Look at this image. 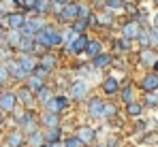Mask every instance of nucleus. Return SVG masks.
Segmentation results:
<instances>
[{"instance_id":"obj_1","label":"nucleus","mask_w":158,"mask_h":147,"mask_svg":"<svg viewBox=\"0 0 158 147\" xmlns=\"http://www.w3.org/2000/svg\"><path fill=\"white\" fill-rule=\"evenodd\" d=\"M34 41L39 43V45H43V47H58V45H62V41H64V36H62V32L60 30H56L52 26H45L41 32H36L34 34Z\"/></svg>"},{"instance_id":"obj_2","label":"nucleus","mask_w":158,"mask_h":147,"mask_svg":"<svg viewBox=\"0 0 158 147\" xmlns=\"http://www.w3.org/2000/svg\"><path fill=\"white\" fill-rule=\"evenodd\" d=\"M88 92H90V83L85 79H75L69 85V98L71 100H83V98H88Z\"/></svg>"},{"instance_id":"obj_3","label":"nucleus","mask_w":158,"mask_h":147,"mask_svg":"<svg viewBox=\"0 0 158 147\" xmlns=\"http://www.w3.org/2000/svg\"><path fill=\"white\" fill-rule=\"evenodd\" d=\"M45 26H47V24H45L41 17H28L26 24L22 26V30H19V32H22L24 36H34V34H36V32H41Z\"/></svg>"},{"instance_id":"obj_4","label":"nucleus","mask_w":158,"mask_h":147,"mask_svg":"<svg viewBox=\"0 0 158 147\" xmlns=\"http://www.w3.org/2000/svg\"><path fill=\"white\" fill-rule=\"evenodd\" d=\"M60 22H75L79 19V2H69L62 6V13L58 15Z\"/></svg>"},{"instance_id":"obj_5","label":"nucleus","mask_w":158,"mask_h":147,"mask_svg":"<svg viewBox=\"0 0 158 147\" xmlns=\"http://www.w3.org/2000/svg\"><path fill=\"white\" fill-rule=\"evenodd\" d=\"M141 30H143V26L139 24V22H135V19H131V22H126L124 28H122V36L128 39V41H135L141 34Z\"/></svg>"},{"instance_id":"obj_6","label":"nucleus","mask_w":158,"mask_h":147,"mask_svg":"<svg viewBox=\"0 0 158 147\" xmlns=\"http://www.w3.org/2000/svg\"><path fill=\"white\" fill-rule=\"evenodd\" d=\"M17 62H19V66H22L28 75H32L34 68L39 66V60H36L32 53H19V55H17Z\"/></svg>"},{"instance_id":"obj_7","label":"nucleus","mask_w":158,"mask_h":147,"mask_svg":"<svg viewBox=\"0 0 158 147\" xmlns=\"http://www.w3.org/2000/svg\"><path fill=\"white\" fill-rule=\"evenodd\" d=\"M4 24L9 26V30H22V26L26 24V15L24 13H6Z\"/></svg>"},{"instance_id":"obj_8","label":"nucleus","mask_w":158,"mask_h":147,"mask_svg":"<svg viewBox=\"0 0 158 147\" xmlns=\"http://www.w3.org/2000/svg\"><path fill=\"white\" fill-rule=\"evenodd\" d=\"M103 107H105V100L98 96H92L88 100V115L90 117H103Z\"/></svg>"},{"instance_id":"obj_9","label":"nucleus","mask_w":158,"mask_h":147,"mask_svg":"<svg viewBox=\"0 0 158 147\" xmlns=\"http://www.w3.org/2000/svg\"><path fill=\"white\" fill-rule=\"evenodd\" d=\"M66 104H69V96H62V94H60V96H53L49 102H45L43 107H45V111H52V113H60V111H62V109H64Z\"/></svg>"},{"instance_id":"obj_10","label":"nucleus","mask_w":158,"mask_h":147,"mask_svg":"<svg viewBox=\"0 0 158 147\" xmlns=\"http://www.w3.org/2000/svg\"><path fill=\"white\" fill-rule=\"evenodd\" d=\"M17 94L15 92H0V109L2 111H15Z\"/></svg>"},{"instance_id":"obj_11","label":"nucleus","mask_w":158,"mask_h":147,"mask_svg":"<svg viewBox=\"0 0 158 147\" xmlns=\"http://www.w3.org/2000/svg\"><path fill=\"white\" fill-rule=\"evenodd\" d=\"M15 94H17V100H19L22 104H26L28 109H30V107H32V104L36 102V94H34V92H32L30 88H19V90H17Z\"/></svg>"},{"instance_id":"obj_12","label":"nucleus","mask_w":158,"mask_h":147,"mask_svg":"<svg viewBox=\"0 0 158 147\" xmlns=\"http://www.w3.org/2000/svg\"><path fill=\"white\" fill-rule=\"evenodd\" d=\"M141 88L145 92H158V73H148L143 79H141Z\"/></svg>"},{"instance_id":"obj_13","label":"nucleus","mask_w":158,"mask_h":147,"mask_svg":"<svg viewBox=\"0 0 158 147\" xmlns=\"http://www.w3.org/2000/svg\"><path fill=\"white\" fill-rule=\"evenodd\" d=\"M156 60H158V55H156V51H154L152 47H150V49H141V51H139V62H141L143 66H152V68H154Z\"/></svg>"},{"instance_id":"obj_14","label":"nucleus","mask_w":158,"mask_h":147,"mask_svg":"<svg viewBox=\"0 0 158 147\" xmlns=\"http://www.w3.org/2000/svg\"><path fill=\"white\" fill-rule=\"evenodd\" d=\"M6 66H9L11 77H13V79H17V81H22V79H28V77H30V75L19 66V62H17V60H9V62H6Z\"/></svg>"},{"instance_id":"obj_15","label":"nucleus","mask_w":158,"mask_h":147,"mask_svg":"<svg viewBox=\"0 0 158 147\" xmlns=\"http://www.w3.org/2000/svg\"><path fill=\"white\" fill-rule=\"evenodd\" d=\"M75 137H79L85 145H90V143H94V139H96V132H94V128L92 126H79L77 128V134Z\"/></svg>"},{"instance_id":"obj_16","label":"nucleus","mask_w":158,"mask_h":147,"mask_svg":"<svg viewBox=\"0 0 158 147\" xmlns=\"http://www.w3.org/2000/svg\"><path fill=\"white\" fill-rule=\"evenodd\" d=\"M24 143H26V137H24V130H22V128L6 134V145L9 147H22Z\"/></svg>"},{"instance_id":"obj_17","label":"nucleus","mask_w":158,"mask_h":147,"mask_svg":"<svg viewBox=\"0 0 158 147\" xmlns=\"http://www.w3.org/2000/svg\"><path fill=\"white\" fill-rule=\"evenodd\" d=\"M22 39H24V34H22L19 30H9V32L4 34V45H6V47L17 49V47H19V43H22Z\"/></svg>"},{"instance_id":"obj_18","label":"nucleus","mask_w":158,"mask_h":147,"mask_svg":"<svg viewBox=\"0 0 158 147\" xmlns=\"http://www.w3.org/2000/svg\"><path fill=\"white\" fill-rule=\"evenodd\" d=\"M88 43H90V39H88V36H83V34H79L77 41H75L71 47H64V49H66V53H85Z\"/></svg>"},{"instance_id":"obj_19","label":"nucleus","mask_w":158,"mask_h":147,"mask_svg":"<svg viewBox=\"0 0 158 147\" xmlns=\"http://www.w3.org/2000/svg\"><path fill=\"white\" fill-rule=\"evenodd\" d=\"M39 66H43L47 73H52L53 68L58 66V58H56L53 53H49V51H47V53H43V55L39 58Z\"/></svg>"},{"instance_id":"obj_20","label":"nucleus","mask_w":158,"mask_h":147,"mask_svg":"<svg viewBox=\"0 0 158 147\" xmlns=\"http://www.w3.org/2000/svg\"><path fill=\"white\" fill-rule=\"evenodd\" d=\"M101 88H103V92H105L107 96H111V94H115L120 90V81L115 77H105L103 83H101Z\"/></svg>"},{"instance_id":"obj_21","label":"nucleus","mask_w":158,"mask_h":147,"mask_svg":"<svg viewBox=\"0 0 158 147\" xmlns=\"http://www.w3.org/2000/svg\"><path fill=\"white\" fill-rule=\"evenodd\" d=\"M41 124H43L45 128H58V126H60V115H58V113H52V111H45V113L41 115Z\"/></svg>"},{"instance_id":"obj_22","label":"nucleus","mask_w":158,"mask_h":147,"mask_svg":"<svg viewBox=\"0 0 158 147\" xmlns=\"http://www.w3.org/2000/svg\"><path fill=\"white\" fill-rule=\"evenodd\" d=\"M111 64H113V58H111L109 53H98V55L92 60V66L98 68V71H101V68H107V66H111Z\"/></svg>"},{"instance_id":"obj_23","label":"nucleus","mask_w":158,"mask_h":147,"mask_svg":"<svg viewBox=\"0 0 158 147\" xmlns=\"http://www.w3.org/2000/svg\"><path fill=\"white\" fill-rule=\"evenodd\" d=\"M45 143H58L60 139H62V130H60V126L58 128H45Z\"/></svg>"},{"instance_id":"obj_24","label":"nucleus","mask_w":158,"mask_h":147,"mask_svg":"<svg viewBox=\"0 0 158 147\" xmlns=\"http://www.w3.org/2000/svg\"><path fill=\"white\" fill-rule=\"evenodd\" d=\"M28 145L30 147H45V134H43L41 130L28 134Z\"/></svg>"},{"instance_id":"obj_25","label":"nucleus","mask_w":158,"mask_h":147,"mask_svg":"<svg viewBox=\"0 0 158 147\" xmlns=\"http://www.w3.org/2000/svg\"><path fill=\"white\" fill-rule=\"evenodd\" d=\"M98 53H103V45H101V41H90L88 47H85V55H88L90 60H94Z\"/></svg>"},{"instance_id":"obj_26","label":"nucleus","mask_w":158,"mask_h":147,"mask_svg":"<svg viewBox=\"0 0 158 147\" xmlns=\"http://www.w3.org/2000/svg\"><path fill=\"white\" fill-rule=\"evenodd\" d=\"M15 122L19 124V128H24L30 122H34V115H32V111H17L15 113Z\"/></svg>"},{"instance_id":"obj_27","label":"nucleus","mask_w":158,"mask_h":147,"mask_svg":"<svg viewBox=\"0 0 158 147\" xmlns=\"http://www.w3.org/2000/svg\"><path fill=\"white\" fill-rule=\"evenodd\" d=\"M26 88H30V90L36 94L39 90L45 88V79H41V77H36V75H30V77H28V85H26Z\"/></svg>"},{"instance_id":"obj_28","label":"nucleus","mask_w":158,"mask_h":147,"mask_svg":"<svg viewBox=\"0 0 158 147\" xmlns=\"http://www.w3.org/2000/svg\"><path fill=\"white\" fill-rule=\"evenodd\" d=\"M143 107L145 104H141V102H131V104H126V115H131V117H139L141 113H143Z\"/></svg>"},{"instance_id":"obj_29","label":"nucleus","mask_w":158,"mask_h":147,"mask_svg":"<svg viewBox=\"0 0 158 147\" xmlns=\"http://www.w3.org/2000/svg\"><path fill=\"white\" fill-rule=\"evenodd\" d=\"M17 49H19L22 53H32V51H34V36H24Z\"/></svg>"},{"instance_id":"obj_30","label":"nucleus","mask_w":158,"mask_h":147,"mask_svg":"<svg viewBox=\"0 0 158 147\" xmlns=\"http://www.w3.org/2000/svg\"><path fill=\"white\" fill-rule=\"evenodd\" d=\"M52 98H53V92L49 90V88H47V85H45L43 90H39V92H36V100H39L41 104H45V102H49Z\"/></svg>"},{"instance_id":"obj_31","label":"nucleus","mask_w":158,"mask_h":147,"mask_svg":"<svg viewBox=\"0 0 158 147\" xmlns=\"http://www.w3.org/2000/svg\"><path fill=\"white\" fill-rule=\"evenodd\" d=\"M137 41H139V45L143 49H150L152 47V39H150V30H141V34L137 36Z\"/></svg>"},{"instance_id":"obj_32","label":"nucleus","mask_w":158,"mask_h":147,"mask_svg":"<svg viewBox=\"0 0 158 147\" xmlns=\"http://www.w3.org/2000/svg\"><path fill=\"white\" fill-rule=\"evenodd\" d=\"M98 24H103V26H111L113 24V13H111V9H107V11H103V13H98Z\"/></svg>"},{"instance_id":"obj_33","label":"nucleus","mask_w":158,"mask_h":147,"mask_svg":"<svg viewBox=\"0 0 158 147\" xmlns=\"http://www.w3.org/2000/svg\"><path fill=\"white\" fill-rule=\"evenodd\" d=\"M113 47H115V51H128V49H131V41L122 36V39H118V41L113 43Z\"/></svg>"},{"instance_id":"obj_34","label":"nucleus","mask_w":158,"mask_h":147,"mask_svg":"<svg viewBox=\"0 0 158 147\" xmlns=\"http://www.w3.org/2000/svg\"><path fill=\"white\" fill-rule=\"evenodd\" d=\"M120 96H122V100H124L126 104L135 102V100H132V88H131V85H124V88H122V92H120Z\"/></svg>"},{"instance_id":"obj_35","label":"nucleus","mask_w":158,"mask_h":147,"mask_svg":"<svg viewBox=\"0 0 158 147\" xmlns=\"http://www.w3.org/2000/svg\"><path fill=\"white\" fill-rule=\"evenodd\" d=\"M118 113V107L113 104V102H105V107H103V117H113Z\"/></svg>"},{"instance_id":"obj_36","label":"nucleus","mask_w":158,"mask_h":147,"mask_svg":"<svg viewBox=\"0 0 158 147\" xmlns=\"http://www.w3.org/2000/svg\"><path fill=\"white\" fill-rule=\"evenodd\" d=\"M105 6L111 11H122L124 9V0H105Z\"/></svg>"},{"instance_id":"obj_37","label":"nucleus","mask_w":158,"mask_h":147,"mask_svg":"<svg viewBox=\"0 0 158 147\" xmlns=\"http://www.w3.org/2000/svg\"><path fill=\"white\" fill-rule=\"evenodd\" d=\"M79 19H92V9L85 6V4H79Z\"/></svg>"},{"instance_id":"obj_38","label":"nucleus","mask_w":158,"mask_h":147,"mask_svg":"<svg viewBox=\"0 0 158 147\" xmlns=\"http://www.w3.org/2000/svg\"><path fill=\"white\" fill-rule=\"evenodd\" d=\"M64 147H85V143L79 139V137H69L64 141Z\"/></svg>"},{"instance_id":"obj_39","label":"nucleus","mask_w":158,"mask_h":147,"mask_svg":"<svg viewBox=\"0 0 158 147\" xmlns=\"http://www.w3.org/2000/svg\"><path fill=\"white\" fill-rule=\"evenodd\" d=\"M9 77H11V73H9L6 62H0V85H2L4 81H9Z\"/></svg>"},{"instance_id":"obj_40","label":"nucleus","mask_w":158,"mask_h":147,"mask_svg":"<svg viewBox=\"0 0 158 147\" xmlns=\"http://www.w3.org/2000/svg\"><path fill=\"white\" fill-rule=\"evenodd\" d=\"M71 28H73V30H75V32H77V34H81V32H83V30H85V28H88V19H75V22H73V26H71Z\"/></svg>"},{"instance_id":"obj_41","label":"nucleus","mask_w":158,"mask_h":147,"mask_svg":"<svg viewBox=\"0 0 158 147\" xmlns=\"http://www.w3.org/2000/svg\"><path fill=\"white\" fill-rule=\"evenodd\" d=\"M11 60V51L9 47H0V62H9Z\"/></svg>"},{"instance_id":"obj_42","label":"nucleus","mask_w":158,"mask_h":147,"mask_svg":"<svg viewBox=\"0 0 158 147\" xmlns=\"http://www.w3.org/2000/svg\"><path fill=\"white\" fill-rule=\"evenodd\" d=\"M145 104H148V107H156V104H158V94H156V92L145 98Z\"/></svg>"},{"instance_id":"obj_43","label":"nucleus","mask_w":158,"mask_h":147,"mask_svg":"<svg viewBox=\"0 0 158 147\" xmlns=\"http://www.w3.org/2000/svg\"><path fill=\"white\" fill-rule=\"evenodd\" d=\"M150 39H152V47H158V28L150 30Z\"/></svg>"},{"instance_id":"obj_44","label":"nucleus","mask_w":158,"mask_h":147,"mask_svg":"<svg viewBox=\"0 0 158 147\" xmlns=\"http://www.w3.org/2000/svg\"><path fill=\"white\" fill-rule=\"evenodd\" d=\"M45 147H64V143H60V141L58 143H45Z\"/></svg>"},{"instance_id":"obj_45","label":"nucleus","mask_w":158,"mask_h":147,"mask_svg":"<svg viewBox=\"0 0 158 147\" xmlns=\"http://www.w3.org/2000/svg\"><path fill=\"white\" fill-rule=\"evenodd\" d=\"M107 147H118V139H111V141L107 143Z\"/></svg>"},{"instance_id":"obj_46","label":"nucleus","mask_w":158,"mask_h":147,"mask_svg":"<svg viewBox=\"0 0 158 147\" xmlns=\"http://www.w3.org/2000/svg\"><path fill=\"white\" fill-rule=\"evenodd\" d=\"M152 24H154V28H158V13L152 17Z\"/></svg>"},{"instance_id":"obj_47","label":"nucleus","mask_w":158,"mask_h":147,"mask_svg":"<svg viewBox=\"0 0 158 147\" xmlns=\"http://www.w3.org/2000/svg\"><path fill=\"white\" fill-rule=\"evenodd\" d=\"M4 43V32H2V28H0V45Z\"/></svg>"},{"instance_id":"obj_48","label":"nucleus","mask_w":158,"mask_h":147,"mask_svg":"<svg viewBox=\"0 0 158 147\" xmlns=\"http://www.w3.org/2000/svg\"><path fill=\"white\" fill-rule=\"evenodd\" d=\"M52 2H60V4H69V0H52Z\"/></svg>"},{"instance_id":"obj_49","label":"nucleus","mask_w":158,"mask_h":147,"mask_svg":"<svg viewBox=\"0 0 158 147\" xmlns=\"http://www.w3.org/2000/svg\"><path fill=\"white\" fill-rule=\"evenodd\" d=\"M2 113H4V111H2V109H0V124L4 122V115H2Z\"/></svg>"},{"instance_id":"obj_50","label":"nucleus","mask_w":158,"mask_h":147,"mask_svg":"<svg viewBox=\"0 0 158 147\" xmlns=\"http://www.w3.org/2000/svg\"><path fill=\"white\" fill-rule=\"evenodd\" d=\"M92 147H107V145H92Z\"/></svg>"},{"instance_id":"obj_51","label":"nucleus","mask_w":158,"mask_h":147,"mask_svg":"<svg viewBox=\"0 0 158 147\" xmlns=\"http://www.w3.org/2000/svg\"><path fill=\"white\" fill-rule=\"evenodd\" d=\"M154 2H158V0H154Z\"/></svg>"},{"instance_id":"obj_52","label":"nucleus","mask_w":158,"mask_h":147,"mask_svg":"<svg viewBox=\"0 0 158 147\" xmlns=\"http://www.w3.org/2000/svg\"><path fill=\"white\" fill-rule=\"evenodd\" d=\"M156 94H158V92H156Z\"/></svg>"}]
</instances>
